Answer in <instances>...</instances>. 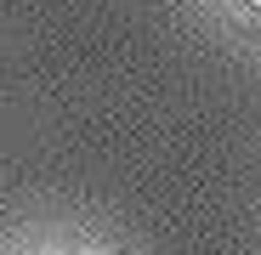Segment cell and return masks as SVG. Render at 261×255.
<instances>
[{"mask_svg":"<svg viewBox=\"0 0 261 255\" xmlns=\"http://www.w3.org/2000/svg\"><path fill=\"white\" fill-rule=\"evenodd\" d=\"M244 6H255V12H261V0H244Z\"/></svg>","mask_w":261,"mask_h":255,"instance_id":"1","label":"cell"}]
</instances>
